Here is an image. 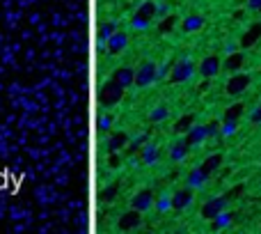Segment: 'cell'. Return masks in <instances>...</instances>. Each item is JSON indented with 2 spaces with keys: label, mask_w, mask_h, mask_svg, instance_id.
I'll list each match as a JSON object with an SVG mask.
<instances>
[{
  "label": "cell",
  "mask_w": 261,
  "mask_h": 234,
  "mask_svg": "<svg viewBox=\"0 0 261 234\" xmlns=\"http://www.w3.org/2000/svg\"><path fill=\"white\" fill-rule=\"evenodd\" d=\"M188 150H190V145H188V140L183 138V140H179V143H174L172 145V161H183L186 159V154H188Z\"/></svg>",
  "instance_id": "14"
},
{
  "label": "cell",
  "mask_w": 261,
  "mask_h": 234,
  "mask_svg": "<svg viewBox=\"0 0 261 234\" xmlns=\"http://www.w3.org/2000/svg\"><path fill=\"white\" fill-rule=\"evenodd\" d=\"M232 220H234V214H227V211H222V214H218L216 218H213L211 227L213 229H222V227H227V225H232Z\"/></svg>",
  "instance_id": "19"
},
{
  "label": "cell",
  "mask_w": 261,
  "mask_h": 234,
  "mask_svg": "<svg viewBox=\"0 0 261 234\" xmlns=\"http://www.w3.org/2000/svg\"><path fill=\"white\" fill-rule=\"evenodd\" d=\"M126 44H128V37L124 35V32H115L113 37L108 39V51L110 53H122L124 49H126Z\"/></svg>",
  "instance_id": "11"
},
{
  "label": "cell",
  "mask_w": 261,
  "mask_h": 234,
  "mask_svg": "<svg viewBox=\"0 0 261 234\" xmlns=\"http://www.w3.org/2000/svg\"><path fill=\"white\" fill-rule=\"evenodd\" d=\"M259 37H261V23H254V25H252V28H250V30H247L245 35H243L241 44L247 49V46L256 44V39H259Z\"/></svg>",
  "instance_id": "15"
},
{
  "label": "cell",
  "mask_w": 261,
  "mask_h": 234,
  "mask_svg": "<svg viewBox=\"0 0 261 234\" xmlns=\"http://www.w3.org/2000/svg\"><path fill=\"white\" fill-rule=\"evenodd\" d=\"M170 7L168 5H156V16H168Z\"/></svg>",
  "instance_id": "35"
},
{
  "label": "cell",
  "mask_w": 261,
  "mask_h": 234,
  "mask_svg": "<svg viewBox=\"0 0 261 234\" xmlns=\"http://www.w3.org/2000/svg\"><path fill=\"white\" fill-rule=\"evenodd\" d=\"M172 25H174V16H168V21H165V23L161 25V30H170Z\"/></svg>",
  "instance_id": "37"
},
{
  "label": "cell",
  "mask_w": 261,
  "mask_h": 234,
  "mask_svg": "<svg viewBox=\"0 0 261 234\" xmlns=\"http://www.w3.org/2000/svg\"><path fill=\"white\" fill-rule=\"evenodd\" d=\"M206 138H208V129H206V126H190V131H188V135H186V140H188L190 147L199 145L202 140H206Z\"/></svg>",
  "instance_id": "9"
},
{
  "label": "cell",
  "mask_w": 261,
  "mask_h": 234,
  "mask_svg": "<svg viewBox=\"0 0 261 234\" xmlns=\"http://www.w3.org/2000/svg\"><path fill=\"white\" fill-rule=\"evenodd\" d=\"M115 80H117L122 87H128L131 83H135V71L128 69V67H119V69L115 71Z\"/></svg>",
  "instance_id": "13"
},
{
  "label": "cell",
  "mask_w": 261,
  "mask_h": 234,
  "mask_svg": "<svg viewBox=\"0 0 261 234\" xmlns=\"http://www.w3.org/2000/svg\"><path fill=\"white\" fill-rule=\"evenodd\" d=\"M190 202H192V189H190V186H188V189L177 191V193L172 195V209H177V211L186 209Z\"/></svg>",
  "instance_id": "8"
},
{
  "label": "cell",
  "mask_w": 261,
  "mask_h": 234,
  "mask_svg": "<svg viewBox=\"0 0 261 234\" xmlns=\"http://www.w3.org/2000/svg\"><path fill=\"white\" fill-rule=\"evenodd\" d=\"M220 163H222V156H220V154H211V156H208V159L202 163V170L211 174V172H216V170L220 168Z\"/></svg>",
  "instance_id": "18"
},
{
  "label": "cell",
  "mask_w": 261,
  "mask_h": 234,
  "mask_svg": "<svg viewBox=\"0 0 261 234\" xmlns=\"http://www.w3.org/2000/svg\"><path fill=\"white\" fill-rule=\"evenodd\" d=\"M206 129H208V135H216V133H220V126H218V122H211V124H206Z\"/></svg>",
  "instance_id": "34"
},
{
  "label": "cell",
  "mask_w": 261,
  "mask_h": 234,
  "mask_svg": "<svg viewBox=\"0 0 261 234\" xmlns=\"http://www.w3.org/2000/svg\"><path fill=\"white\" fill-rule=\"evenodd\" d=\"M250 120L254 122V124H259V122H261V106H256V108H254V113L250 115Z\"/></svg>",
  "instance_id": "33"
},
{
  "label": "cell",
  "mask_w": 261,
  "mask_h": 234,
  "mask_svg": "<svg viewBox=\"0 0 261 234\" xmlns=\"http://www.w3.org/2000/svg\"><path fill=\"white\" fill-rule=\"evenodd\" d=\"M140 214H142V211H138V209L124 214L122 218H119V229H133V227H138V225H140Z\"/></svg>",
  "instance_id": "12"
},
{
  "label": "cell",
  "mask_w": 261,
  "mask_h": 234,
  "mask_svg": "<svg viewBox=\"0 0 261 234\" xmlns=\"http://www.w3.org/2000/svg\"><path fill=\"white\" fill-rule=\"evenodd\" d=\"M115 193H117V186H115V184H110L108 189H106L101 195H103V200H113V198H115Z\"/></svg>",
  "instance_id": "32"
},
{
  "label": "cell",
  "mask_w": 261,
  "mask_h": 234,
  "mask_svg": "<svg viewBox=\"0 0 261 234\" xmlns=\"http://www.w3.org/2000/svg\"><path fill=\"white\" fill-rule=\"evenodd\" d=\"M192 120H195V117H192V115H186V117H181V120L177 122V124H174V131H190V126H192Z\"/></svg>",
  "instance_id": "27"
},
{
  "label": "cell",
  "mask_w": 261,
  "mask_h": 234,
  "mask_svg": "<svg viewBox=\"0 0 261 234\" xmlns=\"http://www.w3.org/2000/svg\"><path fill=\"white\" fill-rule=\"evenodd\" d=\"M206 179H208V172H204L202 165H199V168H195V170H190V172H188L186 184L190 186L192 191H195V189H202V186L206 184Z\"/></svg>",
  "instance_id": "7"
},
{
  "label": "cell",
  "mask_w": 261,
  "mask_h": 234,
  "mask_svg": "<svg viewBox=\"0 0 261 234\" xmlns=\"http://www.w3.org/2000/svg\"><path fill=\"white\" fill-rule=\"evenodd\" d=\"M192 74H195V65H192L190 60H186V58H181L179 62L172 65L170 78H172V83H183V80H188Z\"/></svg>",
  "instance_id": "2"
},
{
  "label": "cell",
  "mask_w": 261,
  "mask_h": 234,
  "mask_svg": "<svg viewBox=\"0 0 261 234\" xmlns=\"http://www.w3.org/2000/svg\"><path fill=\"white\" fill-rule=\"evenodd\" d=\"M122 95H124V87L117 83V80H113V83H106L103 87H101L99 104L101 106H113V104H117V101L122 99Z\"/></svg>",
  "instance_id": "1"
},
{
  "label": "cell",
  "mask_w": 261,
  "mask_h": 234,
  "mask_svg": "<svg viewBox=\"0 0 261 234\" xmlns=\"http://www.w3.org/2000/svg\"><path fill=\"white\" fill-rule=\"evenodd\" d=\"M247 7H250V10H254V12H261V0H250V3H247Z\"/></svg>",
  "instance_id": "36"
},
{
  "label": "cell",
  "mask_w": 261,
  "mask_h": 234,
  "mask_svg": "<svg viewBox=\"0 0 261 234\" xmlns=\"http://www.w3.org/2000/svg\"><path fill=\"white\" fill-rule=\"evenodd\" d=\"M158 156H161V152H158L156 145H144L142 147V163H147V165L156 163Z\"/></svg>",
  "instance_id": "17"
},
{
  "label": "cell",
  "mask_w": 261,
  "mask_h": 234,
  "mask_svg": "<svg viewBox=\"0 0 261 234\" xmlns=\"http://www.w3.org/2000/svg\"><path fill=\"white\" fill-rule=\"evenodd\" d=\"M149 21H151V19H147V16H138V14H135V19H133V28H135V30H144V28H147V25H149Z\"/></svg>",
  "instance_id": "30"
},
{
  "label": "cell",
  "mask_w": 261,
  "mask_h": 234,
  "mask_svg": "<svg viewBox=\"0 0 261 234\" xmlns=\"http://www.w3.org/2000/svg\"><path fill=\"white\" fill-rule=\"evenodd\" d=\"M241 115H243V104H234V106H229V108H227L225 120H238Z\"/></svg>",
  "instance_id": "26"
},
{
  "label": "cell",
  "mask_w": 261,
  "mask_h": 234,
  "mask_svg": "<svg viewBox=\"0 0 261 234\" xmlns=\"http://www.w3.org/2000/svg\"><path fill=\"white\" fill-rule=\"evenodd\" d=\"M168 71H172V67H170V65H163L161 69H158V78H161V76H165Z\"/></svg>",
  "instance_id": "38"
},
{
  "label": "cell",
  "mask_w": 261,
  "mask_h": 234,
  "mask_svg": "<svg viewBox=\"0 0 261 234\" xmlns=\"http://www.w3.org/2000/svg\"><path fill=\"white\" fill-rule=\"evenodd\" d=\"M158 78V67L153 62H144L138 71H135V85L138 87H147Z\"/></svg>",
  "instance_id": "3"
},
{
  "label": "cell",
  "mask_w": 261,
  "mask_h": 234,
  "mask_svg": "<svg viewBox=\"0 0 261 234\" xmlns=\"http://www.w3.org/2000/svg\"><path fill=\"white\" fill-rule=\"evenodd\" d=\"M151 204H153L151 191H140V193L133 198V209H138V211H147Z\"/></svg>",
  "instance_id": "10"
},
{
  "label": "cell",
  "mask_w": 261,
  "mask_h": 234,
  "mask_svg": "<svg viewBox=\"0 0 261 234\" xmlns=\"http://www.w3.org/2000/svg\"><path fill=\"white\" fill-rule=\"evenodd\" d=\"M153 207H156L158 211H161V214H165V211L168 209H172V195H161V198L156 200V202H153Z\"/></svg>",
  "instance_id": "24"
},
{
  "label": "cell",
  "mask_w": 261,
  "mask_h": 234,
  "mask_svg": "<svg viewBox=\"0 0 261 234\" xmlns=\"http://www.w3.org/2000/svg\"><path fill=\"white\" fill-rule=\"evenodd\" d=\"M144 143H147V135H135L131 143H128V152H138V150H142L144 147Z\"/></svg>",
  "instance_id": "28"
},
{
  "label": "cell",
  "mask_w": 261,
  "mask_h": 234,
  "mask_svg": "<svg viewBox=\"0 0 261 234\" xmlns=\"http://www.w3.org/2000/svg\"><path fill=\"white\" fill-rule=\"evenodd\" d=\"M168 115H170L168 106H156V108H153V113H151V122H163V120H168Z\"/></svg>",
  "instance_id": "25"
},
{
  "label": "cell",
  "mask_w": 261,
  "mask_h": 234,
  "mask_svg": "<svg viewBox=\"0 0 261 234\" xmlns=\"http://www.w3.org/2000/svg\"><path fill=\"white\" fill-rule=\"evenodd\" d=\"M218 71H220V58L218 55H206L202 60V65H199V74L204 78H213Z\"/></svg>",
  "instance_id": "6"
},
{
  "label": "cell",
  "mask_w": 261,
  "mask_h": 234,
  "mask_svg": "<svg viewBox=\"0 0 261 234\" xmlns=\"http://www.w3.org/2000/svg\"><path fill=\"white\" fill-rule=\"evenodd\" d=\"M247 85H250V76L247 74H234L232 78L227 80V95H241V92L247 90Z\"/></svg>",
  "instance_id": "5"
},
{
  "label": "cell",
  "mask_w": 261,
  "mask_h": 234,
  "mask_svg": "<svg viewBox=\"0 0 261 234\" xmlns=\"http://www.w3.org/2000/svg\"><path fill=\"white\" fill-rule=\"evenodd\" d=\"M202 25H204V19L199 14H190L183 19V30L186 32H195V30H199Z\"/></svg>",
  "instance_id": "16"
},
{
  "label": "cell",
  "mask_w": 261,
  "mask_h": 234,
  "mask_svg": "<svg viewBox=\"0 0 261 234\" xmlns=\"http://www.w3.org/2000/svg\"><path fill=\"white\" fill-rule=\"evenodd\" d=\"M234 131H236V120H225V124H222V131H220V133L232 135Z\"/></svg>",
  "instance_id": "31"
},
{
  "label": "cell",
  "mask_w": 261,
  "mask_h": 234,
  "mask_svg": "<svg viewBox=\"0 0 261 234\" xmlns=\"http://www.w3.org/2000/svg\"><path fill=\"white\" fill-rule=\"evenodd\" d=\"M124 145H128V135L126 133H115L113 138H110V143H108V150L117 152V150H122Z\"/></svg>",
  "instance_id": "21"
},
{
  "label": "cell",
  "mask_w": 261,
  "mask_h": 234,
  "mask_svg": "<svg viewBox=\"0 0 261 234\" xmlns=\"http://www.w3.org/2000/svg\"><path fill=\"white\" fill-rule=\"evenodd\" d=\"M96 126H99L101 131H108L110 126H113V117H110V115H99V120H96Z\"/></svg>",
  "instance_id": "29"
},
{
  "label": "cell",
  "mask_w": 261,
  "mask_h": 234,
  "mask_svg": "<svg viewBox=\"0 0 261 234\" xmlns=\"http://www.w3.org/2000/svg\"><path fill=\"white\" fill-rule=\"evenodd\" d=\"M227 202H229V198L227 195H220V198H211L206 204L202 207V216L208 220H213L218 214H222V211L227 209Z\"/></svg>",
  "instance_id": "4"
},
{
  "label": "cell",
  "mask_w": 261,
  "mask_h": 234,
  "mask_svg": "<svg viewBox=\"0 0 261 234\" xmlns=\"http://www.w3.org/2000/svg\"><path fill=\"white\" fill-rule=\"evenodd\" d=\"M113 35H115V23H113V21L99 25V41H108Z\"/></svg>",
  "instance_id": "22"
},
{
  "label": "cell",
  "mask_w": 261,
  "mask_h": 234,
  "mask_svg": "<svg viewBox=\"0 0 261 234\" xmlns=\"http://www.w3.org/2000/svg\"><path fill=\"white\" fill-rule=\"evenodd\" d=\"M243 65V53H232L229 58L225 60V69L227 71H238Z\"/></svg>",
  "instance_id": "20"
},
{
  "label": "cell",
  "mask_w": 261,
  "mask_h": 234,
  "mask_svg": "<svg viewBox=\"0 0 261 234\" xmlns=\"http://www.w3.org/2000/svg\"><path fill=\"white\" fill-rule=\"evenodd\" d=\"M138 16H147V19H153L156 16V3H151V0H147V3H142L140 5V10L135 12Z\"/></svg>",
  "instance_id": "23"
}]
</instances>
